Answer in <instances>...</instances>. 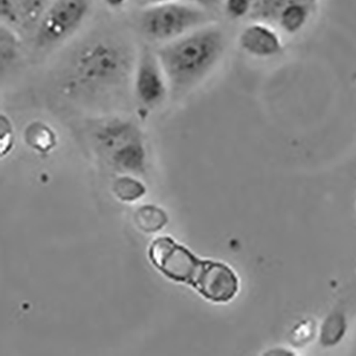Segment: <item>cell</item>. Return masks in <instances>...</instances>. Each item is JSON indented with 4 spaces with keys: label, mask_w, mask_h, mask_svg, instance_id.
Returning a JSON list of instances; mask_svg holds the SVG:
<instances>
[{
    "label": "cell",
    "mask_w": 356,
    "mask_h": 356,
    "mask_svg": "<svg viewBox=\"0 0 356 356\" xmlns=\"http://www.w3.org/2000/svg\"><path fill=\"white\" fill-rule=\"evenodd\" d=\"M312 334H314V325L312 322L305 321L296 326L292 333V337L294 343H303L312 337Z\"/></svg>",
    "instance_id": "e0dca14e"
},
{
    "label": "cell",
    "mask_w": 356,
    "mask_h": 356,
    "mask_svg": "<svg viewBox=\"0 0 356 356\" xmlns=\"http://www.w3.org/2000/svg\"><path fill=\"white\" fill-rule=\"evenodd\" d=\"M310 9L304 0H292L277 15V23L284 33L294 35L303 29L309 19Z\"/></svg>",
    "instance_id": "9c48e42d"
},
{
    "label": "cell",
    "mask_w": 356,
    "mask_h": 356,
    "mask_svg": "<svg viewBox=\"0 0 356 356\" xmlns=\"http://www.w3.org/2000/svg\"><path fill=\"white\" fill-rule=\"evenodd\" d=\"M149 260L169 280L194 287L204 259L188 248L177 243L170 236L155 238L148 250Z\"/></svg>",
    "instance_id": "277c9868"
},
{
    "label": "cell",
    "mask_w": 356,
    "mask_h": 356,
    "mask_svg": "<svg viewBox=\"0 0 356 356\" xmlns=\"http://www.w3.org/2000/svg\"><path fill=\"white\" fill-rule=\"evenodd\" d=\"M290 1L292 0H257L256 8L259 12L260 17H264V19H268V17L277 19L280 10Z\"/></svg>",
    "instance_id": "9a60e30c"
},
{
    "label": "cell",
    "mask_w": 356,
    "mask_h": 356,
    "mask_svg": "<svg viewBox=\"0 0 356 356\" xmlns=\"http://www.w3.org/2000/svg\"><path fill=\"white\" fill-rule=\"evenodd\" d=\"M254 0H225V11L232 19H241L250 13Z\"/></svg>",
    "instance_id": "5bb4252c"
},
{
    "label": "cell",
    "mask_w": 356,
    "mask_h": 356,
    "mask_svg": "<svg viewBox=\"0 0 356 356\" xmlns=\"http://www.w3.org/2000/svg\"><path fill=\"white\" fill-rule=\"evenodd\" d=\"M51 3V0H19L17 1L22 14L29 22L40 21Z\"/></svg>",
    "instance_id": "4fadbf2b"
},
{
    "label": "cell",
    "mask_w": 356,
    "mask_h": 356,
    "mask_svg": "<svg viewBox=\"0 0 356 356\" xmlns=\"http://www.w3.org/2000/svg\"><path fill=\"white\" fill-rule=\"evenodd\" d=\"M224 49V33L208 24L164 43L156 55L170 89L184 91L200 83L211 72Z\"/></svg>",
    "instance_id": "6da1fadb"
},
{
    "label": "cell",
    "mask_w": 356,
    "mask_h": 356,
    "mask_svg": "<svg viewBox=\"0 0 356 356\" xmlns=\"http://www.w3.org/2000/svg\"><path fill=\"white\" fill-rule=\"evenodd\" d=\"M193 288L208 301L228 303L238 294L240 282L229 266L224 262L204 259Z\"/></svg>",
    "instance_id": "52a82bcc"
},
{
    "label": "cell",
    "mask_w": 356,
    "mask_h": 356,
    "mask_svg": "<svg viewBox=\"0 0 356 356\" xmlns=\"http://www.w3.org/2000/svg\"><path fill=\"white\" fill-rule=\"evenodd\" d=\"M346 320L338 312L327 317L321 330L320 341L324 346H334L339 343L346 332Z\"/></svg>",
    "instance_id": "8fae6325"
},
{
    "label": "cell",
    "mask_w": 356,
    "mask_h": 356,
    "mask_svg": "<svg viewBox=\"0 0 356 356\" xmlns=\"http://www.w3.org/2000/svg\"><path fill=\"white\" fill-rule=\"evenodd\" d=\"M105 5L108 6L109 8L113 9H118L127 3V0H103Z\"/></svg>",
    "instance_id": "ac0fdd59"
},
{
    "label": "cell",
    "mask_w": 356,
    "mask_h": 356,
    "mask_svg": "<svg viewBox=\"0 0 356 356\" xmlns=\"http://www.w3.org/2000/svg\"><path fill=\"white\" fill-rule=\"evenodd\" d=\"M242 51L257 58H272L282 51L280 35L268 26L254 23L248 26L238 37Z\"/></svg>",
    "instance_id": "ba28073f"
},
{
    "label": "cell",
    "mask_w": 356,
    "mask_h": 356,
    "mask_svg": "<svg viewBox=\"0 0 356 356\" xmlns=\"http://www.w3.org/2000/svg\"><path fill=\"white\" fill-rule=\"evenodd\" d=\"M127 70L129 57L122 47L109 40H97L75 54L67 83L73 90H99L118 83Z\"/></svg>",
    "instance_id": "7a4b0ae2"
},
{
    "label": "cell",
    "mask_w": 356,
    "mask_h": 356,
    "mask_svg": "<svg viewBox=\"0 0 356 356\" xmlns=\"http://www.w3.org/2000/svg\"><path fill=\"white\" fill-rule=\"evenodd\" d=\"M26 140L33 148L47 151L55 146V134L47 125L33 122L26 130Z\"/></svg>",
    "instance_id": "30bf717a"
},
{
    "label": "cell",
    "mask_w": 356,
    "mask_h": 356,
    "mask_svg": "<svg viewBox=\"0 0 356 356\" xmlns=\"http://www.w3.org/2000/svg\"><path fill=\"white\" fill-rule=\"evenodd\" d=\"M208 13L202 7L181 0L153 3L141 12L140 27L155 42L178 39L202 26L208 25Z\"/></svg>",
    "instance_id": "3957f363"
},
{
    "label": "cell",
    "mask_w": 356,
    "mask_h": 356,
    "mask_svg": "<svg viewBox=\"0 0 356 356\" xmlns=\"http://www.w3.org/2000/svg\"><path fill=\"white\" fill-rule=\"evenodd\" d=\"M170 86L156 53L141 51L134 73V91L137 99L147 106L161 104L168 95Z\"/></svg>",
    "instance_id": "8992f818"
},
{
    "label": "cell",
    "mask_w": 356,
    "mask_h": 356,
    "mask_svg": "<svg viewBox=\"0 0 356 356\" xmlns=\"http://www.w3.org/2000/svg\"><path fill=\"white\" fill-rule=\"evenodd\" d=\"M19 40L9 28L1 26L0 28V59L1 69L8 67L17 59L19 54Z\"/></svg>",
    "instance_id": "7c38bea8"
},
{
    "label": "cell",
    "mask_w": 356,
    "mask_h": 356,
    "mask_svg": "<svg viewBox=\"0 0 356 356\" xmlns=\"http://www.w3.org/2000/svg\"><path fill=\"white\" fill-rule=\"evenodd\" d=\"M90 7L91 0H53L40 19V44H57L73 35L86 19Z\"/></svg>",
    "instance_id": "5b68a950"
},
{
    "label": "cell",
    "mask_w": 356,
    "mask_h": 356,
    "mask_svg": "<svg viewBox=\"0 0 356 356\" xmlns=\"http://www.w3.org/2000/svg\"><path fill=\"white\" fill-rule=\"evenodd\" d=\"M0 15L8 23H15L19 19L15 0H0Z\"/></svg>",
    "instance_id": "2e32d148"
}]
</instances>
